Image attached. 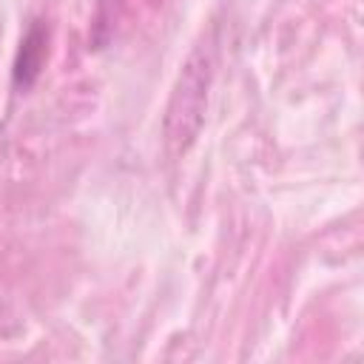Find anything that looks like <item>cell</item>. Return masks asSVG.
<instances>
[{"instance_id":"cell-1","label":"cell","mask_w":364,"mask_h":364,"mask_svg":"<svg viewBox=\"0 0 364 364\" xmlns=\"http://www.w3.org/2000/svg\"><path fill=\"white\" fill-rule=\"evenodd\" d=\"M205 60H191L179 77V85L173 91V102L168 108V136L171 139H182L191 136V125L188 119H193V125H199L202 117V105H205V88H208V71H205Z\"/></svg>"},{"instance_id":"cell-2","label":"cell","mask_w":364,"mask_h":364,"mask_svg":"<svg viewBox=\"0 0 364 364\" xmlns=\"http://www.w3.org/2000/svg\"><path fill=\"white\" fill-rule=\"evenodd\" d=\"M46 54H48V28L43 23H34L26 37L20 40V51H17V60H14V85L17 88H28L43 63H46Z\"/></svg>"}]
</instances>
